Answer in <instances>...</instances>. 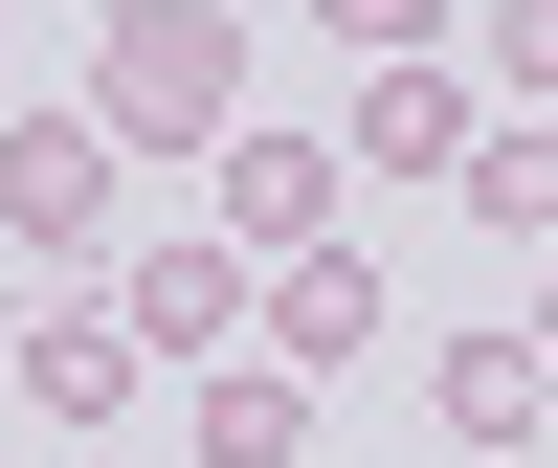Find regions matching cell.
<instances>
[{
  "label": "cell",
  "mask_w": 558,
  "mask_h": 468,
  "mask_svg": "<svg viewBox=\"0 0 558 468\" xmlns=\"http://www.w3.org/2000/svg\"><path fill=\"white\" fill-rule=\"evenodd\" d=\"M89 134L112 157H223L246 134V23L223 0H112L89 23Z\"/></svg>",
  "instance_id": "cell-1"
},
{
  "label": "cell",
  "mask_w": 558,
  "mask_h": 468,
  "mask_svg": "<svg viewBox=\"0 0 558 468\" xmlns=\"http://www.w3.org/2000/svg\"><path fill=\"white\" fill-rule=\"evenodd\" d=\"M246 312H268V268L223 246V223H202V246H134V268H112V335H134V357H179V380H223V335H246Z\"/></svg>",
  "instance_id": "cell-2"
},
{
  "label": "cell",
  "mask_w": 558,
  "mask_h": 468,
  "mask_svg": "<svg viewBox=\"0 0 558 468\" xmlns=\"http://www.w3.org/2000/svg\"><path fill=\"white\" fill-rule=\"evenodd\" d=\"M336 201H357L336 134H223V246H246V268H313V246H336Z\"/></svg>",
  "instance_id": "cell-3"
},
{
  "label": "cell",
  "mask_w": 558,
  "mask_h": 468,
  "mask_svg": "<svg viewBox=\"0 0 558 468\" xmlns=\"http://www.w3.org/2000/svg\"><path fill=\"white\" fill-rule=\"evenodd\" d=\"M0 246H23V268L112 246V134H89V112H23V134H0Z\"/></svg>",
  "instance_id": "cell-4"
},
{
  "label": "cell",
  "mask_w": 558,
  "mask_h": 468,
  "mask_svg": "<svg viewBox=\"0 0 558 468\" xmlns=\"http://www.w3.org/2000/svg\"><path fill=\"white\" fill-rule=\"evenodd\" d=\"M470 134H492V89H470V67H357L336 157H357V178H470Z\"/></svg>",
  "instance_id": "cell-5"
},
{
  "label": "cell",
  "mask_w": 558,
  "mask_h": 468,
  "mask_svg": "<svg viewBox=\"0 0 558 468\" xmlns=\"http://www.w3.org/2000/svg\"><path fill=\"white\" fill-rule=\"evenodd\" d=\"M425 424H447V446H536V424H558L536 335H447V357H425Z\"/></svg>",
  "instance_id": "cell-6"
},
{
  "label": "cell",
  "mask_w": 558,
  "mask_h": 468,
  "mask_svg": "<svg viewBox=\"0 0 558 468\" xmlns=\"http://www.w3.org/2000/svg\"><path fill=\"white\" fill-rule=\"evenodd\" d=\"M134 380H157V357H134L112 312H45L23 335V424H134Z\"/></svg>",
  "instance_id": "cell-7"
},
{
  "label": "cell",
  "mask_w": 558,
  "mask_h": 468,
  "mask_svg": "<svg viewBox=\"0 0 558 468\" xmlns=\"http://www.w3.org/2000/svg\"><path fill=\"white\" fill-rule=\"evenodd\" d=\"M357 335H380V268H357V246H313V268H268V357H291V380H336Z\"/></svg>",
  "instance_id": "cell-8"
},
{
  "label": "cell",
  "mask_w": 558,
  "mask_h": 468,
  "mask_svg": "<svg viewBox=\"0 0 558 468\" xmlns=\"http://www.w3.org/2000/svg\"><path fill=\"white\" fill-rule=\"evenodd\" d=\"M313 446V380H291V357H223V380H202V468H291Z\"/></svg>",
  "instance_id": "cell-9"
},
{
  "label": "cell",
  "mask_w": 558,
  "mask_h": 468,
  "mask_svg": "<svg viewBox=\"0 0 558 468\" xmlns=\"http://www.w3.org/2000/svg\"><path fill=\"white\" fill-rule=\"evenodd\" d=\"M447 201H470V223H514V246H558V134H536V112H492Z\"/></svg>",
  "instance_id": "cell-10"
},
{
  "label": "cell",
  "mask_w": 558,
  "mask_h": 468,
  "mask_svg": "<svg viewBox=\"0 0 558 468\" xmlns=\"http://www.w3.org/2000/svg\"><path fill=\"white\" fill-rule=\"evenodd\" d=\"M470 89H492V112H536V134H558V0H492V23H470Z\"/></svg>",
  "instance_id": "cell-11"
},
{
  "label": "cell",
  "mask_w": 558,
  "mask_h": 468,
  "mask_svg": "<svg viewBox=\"0 0 558 468\" xmlns=\"http://www.w3.org/2000/svg\"><path fill=\"white\" fill-rule=\"evenodd\" d=\"M313 45H357V67H447V0H313Z\"/></svg>",
  "instance_id": "cell-12"
},
{
  "label": "cell",
  "mask_w": 558,
  "mask_h": 468,
  "mask_svg": "<svg viewBox=\"0 0 558 468\" xmlns=\"http://www.w3.org/2000/svg\"><path fill=\"white\" fill-rule=\"evenodd\" d=\"M536 380H558V291H536Z\"/></svg>",
  "instance_id": "cell-13"
},
{
  "label": "cell",
  "mask_w": 558,
  "mask_h": 468,
  "mask_svg": "<svg viewBox=\"0 0 558 468\" xmlns=\"http://www.w3.org/2000/svg\"><path fill=\"white\" fill-rule=\"evenodd\" d=\"M0 23H23V0H0Z\"/></svg>",
  "instance_id": "cell-14"
}]
</instances>
